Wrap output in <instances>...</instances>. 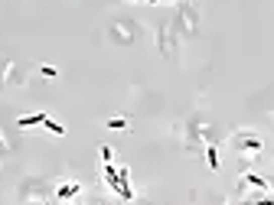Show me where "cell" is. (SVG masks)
Listing matches in <instances>:
<instances>
[{"instance_id":"1","label":"cell","mask_w":274,"mask_h":205,"mask_svg":"<svg viewBox=\"0 0 274 205\" xmlns=\"http://www.w3.org/2000/svg\"><path fill=\"white\" fill-rule=\"evenodd\" d=\"M232 150H235L238 156H258L264 150V140H261V134H255V131H235L232 134Z\"/></svg>"},{"instance_id":"7","label":"cell","mask_w":274,"mask_h":205,"mask_svg":"<svg viewBox=\"0 0 274 205\" xmlns=\"http://www.w3.org/2000/svg\"><path fill=\"white\" fill-rule=\"evenodd\" d=\"M43 127H46V131H49V134H56V137H62V134H65V127H62V124H59V121H52V118H49V121H46V124H43Z\"/></svg>"},{"instance_id":"8","label":"cell","mask_w":274,"mask_h":205,"mask_svg":"<svg viewBox=\"0 0 274 205\" xmlns=\"http://www.w3.org/2000/svg\"><path fill=\"white\" fill-rule=\"evenodd\" d=\"M98 153H101V163H114V150L108 147V143H105V147L98 150Z\"/></svg>"},{"instance_id":"6","label":"cell","mask_w":274,"mask_h":205,"mask_svg":"<svg viewBox=\"0 0 274 205\" xmlns=\"http://www.w3.org/2000/svg\"><path fill=\"white\" fill-rule=\"evenodd\" d=\"M105 127L108 131H127V118H111V121H105Z\"/></svg>"},{"instance_id":"3","label":"cell","mask_w":274,"mask_h":205,"mask_svg":"<svg viewBox=\"0 0 274 205\" xmlns=\"http://www.w3.org/2000/svg\"><path fill=\"white\" fill-rule=\"evenodd\" d=\"M82 192V182H75V179H62V182H59V186H56V195H59V199H75V195H79Z\"/></svg>"},{"instance_id":"5","label":"cell","mask_w":274,"mask_h":205,"mask_svg":"<svg viewBox=\"0 0 274 205\" xmlns=\"http://www.w3.org/2000/svg\"><path fill=\"white\" fill-rule=\"evenodd\" d=\"M206 163H209V169H219V150H216V143L206 147Z\"/></svg>"},{"instance_id":"2","label":"cell","mask_w":274,"mask_h":205,"mask_svg":"<svg viewBox=\"0 0 274 205\" xmlns=\"http://www.w3.org/2000/svg\"><path fill=\"white\" fill-rule=\"evenodd\" d=\"M238 189H242V192H248V189H255V192H271V182L258 173H245L242 179H238Z\"/></svg>"},{"instance_id":"4","label":"cell","mask_w":274,"mask_h":205,"mask_svg":"<svg viewBox=\"0 0 274 205\" xmlns=\"http://www.w3.org/2000/svg\"><path fill=\"white\" fill-rule=\"evenodd\" d=\"M49 121V114H26V118L17 121V127H43Z\"/></svg>"},{"instance_id":"9","label":"cell","mask_w":274,"mask_h":205,"mask_svg":"<svg viewBox=\"0 0 274 205\" xmlns=\"http://www.w3.org/2000/svg\"><path fill=\"white\" fill-rule=\"evenodd\" d=\"M39 72H43L46 78H59V68H52V65H39Z\"/></svg>"}]
</instances>
